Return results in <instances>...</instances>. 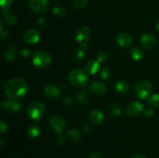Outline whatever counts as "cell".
I'll return each instance as SVG.
<instances>
[{"label": "cell", "instance_id": "d6986e66", "mask_svg": "<svg viewBox=\"0 0 159 158\" xmlns=\"http://www.w3.org/2000/svg\"><path fill=\"white\" fill-rule=\"evenodd\" d=\"M16 50V45L13 44V43L9 44V46H7L4 54V59L6 60V61H13L14 59H15Z\"/></svg>", "mask_w": 159, "mask_h": 158}, {"label": "cell", "instance_id": "8fae6325", "mask_svg": "<svg viewBox=\"0 0 159 158\" xmlns=\"http://www.w3.org/2000/svg\"><path fill=\"white\" fill-rule=\"evenodd\" d=\"M61 90L54 84H48L43 88V94L48 99H57L61 95Z\"/></svg>", "mask_w": 159, "mask_h": 158}, {"label": "cell", "instance_id": "e0dca14e", "mask_svg": "<svg viewBox=\"0 0 159 158\" xmlns=\"http://www.w3.org/2000/svg\"><path fill=\"white\" fill-rule=\"evenodd\" d=\"M85 72L90 74H96L100 70V63L97 60H89L85 65Z\"/></svg>", "mask_w": 159, "mask_h": 158}, {"label": "cell", "instance_id": "ba28073f", "mask_svg": "<svg viewBox=\"0 0 159 158\" xmlns=\"http://www.w3.org/2000/svg\"><path fill=\"white\" fill-rule=\"evenodd\" d=\"M40 37H41V33H40V30L35 29V28H33V29H29L26 31L23 39L27 44L34 45L40 41Z\"/></svg>", "mask_w": 159, "mask_h": 158}, {"label": "cell", "instance_id": "30bf717a", "mask_svg": "<svg viewBox=\"0 0 159 158\" xmlns=\"http://www.w3.org/2000/svg\"><path fill=\"white\" fill-rule=\"evenodd\" d=\"M29 6L34 12L42 13L48 10L49 3L48 0H29Z\"/></svg>", "mask_w": 159, "mask_h": 158}, {"label": "cell", "instance_id": "f546056e", "mask_svg": "<svg viewBox=\"0 0 159 158\" xmlns=\"http://www.w3.org/2000/svg\"><path fill=\"white\" fill-rule=\"evenodd\" d=\"M12 2L13 0H0V5H1L2 10L4 12V11H7L8 9L11 6V5L12 4Z\"/></svg>", "mask_w": 159, "mask_h": 158}, {"label": "cell", "instance_id": "3957f363", "mask_svg": "<svg viewBox=\"0 0 159 158\" xmlns=\"http://www.w3.org/2000/svg\"><path fill=\"white\" fill-rule=\"evenodd\" d=\"M68 80L75 87L83 88L87 85L89 76L85 71L80 69H74L68 74Z\"/></svg>", "mask_w": 159, "mask_h": 158}, {"label": "cell", "instance_id": "6da1fadb", "mask_svg": "<svg viewBox=\"0 0 159 158\" xmlns=\"http://www.w3.org/2000/svg\"><path fill=\"white\" fill-rule=\"evenodd\" d=\"M3 90L8 99L19 101L28 95L30 89L26 81L20 77H13L5 84Z\"/></svg>", "mask_w": 159, "mask_h": 158}, {"label": "cell", "instance_id": "d4e9b609", "mask_svg": "<svg viewBox=\"0 0 159 158\" xmlns=\"http://www.w3.org/2000/svg\"><path fill=\"white\" fill-rule=\"evenodd\" d=\"M52 11L54 15L58 18H63L67 15V10L63 6H55Z\"/></svg>", "mask_w": 159, "mask_h": 158}, {"label": "cell", "instance_id": "4dcf8cb0", "mask_svg": "<svg viewBox=\"0 0 159 158\" xmlns=\"http://www.w3.org/2000/svg\"><path fill=\"white\" fill-rule=\"evenodd\" d=\"M100 76L102 79H104V80H108L110 77V76H111V72H110V69H109L108 68L104 67L100 71Z\"/></svg>", "mask_w": 159, "mask_h": 158}, {"label": "cell", "instance_id": "f1b7e54d", "mask_svg": "<svg viewBox=\"0 0 159 158\" xmlns=\"http://www.w3.org/2000/svg\"><path fill=\"white\" fill-rule=\"evenodd\" d=\"M89 0H73L74 6L77 9H82L87 6Z\"/></svg>", "mask_w": 159, "mask_h": 158}, {"label": "cell", "instance_id": "1f68e13d", "mask_svg": "<svg viewBox=\"0 0 159 158\" xmlns=\"http://www.w3.org/2000/svg\"><path fill=\"white\" fill-rule=\"evenodd\" d=\"M72 99H71L70 96H65L62 99V104H63L64 106L67 107V108H69L72 105Z\"/></svg>", "mask_w": 159, "mask_h": 158}, {"label": "cell", "instance_id": "836d02e7", "mask_svg": "<svg viewBox=\"0 0 159 158\" xmlns=\"http://www.w3.org/2000/svg\"><path fill=\"white\" fill-rule=\"evenodd\" d=\"M7 124L6 123L3 119H1L0 120V134L1 135H4L5 133L7 131Z\"/></svg>", "mask_w": 159, "mask_h": 158}, {"label": "cell", "instance_id": "9c48e42d", "mask_svg": "<svg viewBox=\"0 0 159 158\" xmlns=\"http://www.w3.org/2000/svg\"><path fill=\"white\" fill-rule=\"evenodd\" d=\"M89 91L93 95L96 97H102L107 92V89L106 85L102 82L99 81H94L91 82L89 85Z\"/></svg>", "mask_w": 159, "mask_h": 158}, {"label": "cell", "instance_id": "7c38bea8", "mask_svg": "<svg viewBox=\"0 0 159 158\" xmlns=\"http://www.w3.org/2000/svg\"><path fill=\"white\" fill-rule=\"evenodd\" d=\"M141 45L145 50H152L156 45V37L152 33H147L142 35L141 39Z\"/></svg>", "mask_w": 159, "mask_h": 158}, {"label": "cell", "instance_id": "d6a6232c", "mask_svg": "<svg viewBox=\"0 0 159 158\" xmlns=\"http://www.w3.org/2000/svg\"><path fill=\"white\" fill-rule=\"evenodd\" d=\"M96 60L99 62V63H103V62L107 61V53L103 52H99L97 55V59Z\"/></svg>", "mask_w": 159, "mask_h": 158}, {"label": "cell", "instance_id": "2e32d148", "mask_svg": "<svg viewBox=\"0 0 159 158\" xmlns=\"http://www.w3.org/2000/svg\"><path fill=\"white\" fill-rule=\"evenodd\" d=\"M1 107L11 112H18L22 108L21 105L19 102L12 99L3 101L1 104Z\"/></svg>", "mask_w": 159, "mask_h": 158}, {"label": "cell", "instance_id": "4316f807", "mask_svg": "<svg viewBox=\"0 0 159 158\" xmlns=\"http://www.w3.org/2000/svg\"><path fill=\"white\" fill-rule=\"evenodd\" d=\"M85 50H86V49L82 47V46H80L79 48H78V49L75 50V54H74L75 60L77 62L82 61V60L85 58Z\"/></svg>", "mask_w": 159, "mask_h": 158}, {"label": "cell", "instance_id": "83f0119b", "mask_svg": "<svg viewBox=\"0 0 159 158\" xmlns=\"http://www.w3.org/2000/svg\"><path fill=\"white\" fill-rule=\"evenodd\" d=\"M77 100L82 105H85L89 101L88 93L85 89H82L77 95Z\"/></svg>", "mask_w": 159, "mask_h": 158}, {"label": "cell", "instance_id": "5b68a950", "mask_svg": "<svg viewBox=\"0 0 159 158\" xmlns=\"http://www.w3.org/2000/svg\"><path fill=\"white\" fill-rule=\"evenodd\" d=\"M152 91V85L149 81L143 80L138 82L134 88L135 95L140 99H145L149 97Z\"/></svg>", "mask_w": 159, "mask_h": 158}, {"label": "cell", "instance_id": "d590c367", "mask_svg": "<svg viewBox=\"0 0 159 158\" xmlns=\"http://www.w3.org/2000/svg\"><path fill=\"white\" fill-rule=\"evenodd\" d=\"M144 114L147 117H152L155 115V111L152 108H147L144 110Z\"/></svg>", "mask_w": 159, "mask_h": 158}, {"label": "cell", "instance_id": "5bb4252c", "mask_svg": "<svg viewBox=\"0 0 159 158\" xmlns=\"http://www.w3.org/2000/svg\"><path fill=\"white\" fill-rule=\"evenodd\" d=\"M126 112L129 116H139L144 112V105L140 102H133L129 104L126 108Z\"/></svg>", "mask_w": 159, "mask_h": 158}, {"label": "cell", "instance_id": "ac0fdd59", "mask_svg": "<svg viewBox=\"0 0 159 158\" xmlns=\"http://www.w3.org/2000/svg\"><path fill=\"white\" fill-rule=\"evenodd\" d=\"M2 21L7 26H14L16 23L17 19L16 15L9 11H4L2 16Z\"/></svg>", "mask_w": 159, "mask_h": 158}, {"label": "cell", "instance_id": "44dd1931", "mask_svg": "<svg viewBox=\"0 0 159 158\" xmlns=\"http://www.w3.org/2000/svg\"><path fill=\"white\" fill-rule=\"evenodd\" d=\"M115 89L118 93L126 94L129 91V84L126 81L120 80L117 81L115 85Z\"/></svg>", "mask_w": 159, "mask_h": 158}, {"label": "cell", "instance_id": "52a82bcc", "mask_svg": "<svg viewBox=\"0 0 159 158\" xmlns=\"http://www.w3.org/2000/svg\"><path fill=\"white\" fill-rule=\"evenodd\" d=\"M49 125L54 132L61 134V133H62L66 128L67 122L61 116H54L50 119Z\"/></svg>", "mask_w": 159, "mask_h": 158}, {"label": "cell", "instance_id": "74e56055", "mask_svg": "<svg viewBox=\"0 0 159 158\" xmlns=\"http://www.w3.org/2000/svg\"><path fill=\"white\" fill-rule=\"evenodd\" d=\"M22 57H28L30 56V50L28 49H25L23 50V51H22Z\"/></svg>", "mask_w": 159, "mask_h": 158}, {"label": "cell", "instance_id": "484cf974", "mask_svg": "<svg viewBox=\"0 0 159 158\" xmlns=\"http://www.w3.org/2000/svg\"><path fill=\"white\" fill-rule=\"evenodd\" d=\"M148 104L151 108H158L159 107V94H153L149 96L148 99Z\"/></svg>", "mask_w": 159, "mask_h": 158}, {"label": "cell", "instance_id": "b9f144b4", "mask_svg": "<svg viewBox=\"0 0 159 158\" xmlns=\"http://www.w3.org/2000/svg\"><path fill=\"white\" fill-rule=\"evenodd\" d=\"M155 28H156V29H158V30H159V21L156 23V25H155Z\"/></svg>", "mask_w": 159, "mask_h": 158}, {"label": "cell", "instance_id": "7a4b0ae2", "mask_svg": "<svg viewBox=\"0 0 159 158\" xmlns=\"http://www.w3.org/2000/svg\"><path fill=\"white\" fill-rule=\"evenodd\" d=\"M45 105L40 101H33L30 102L26 107L27 116L34 122H39L42 120L45 116Z\"/></svg>", "mask_w": 159, "mask_h": 158}, {"label": "cell", "instance_id": "f35d334b", "mask_svg": "<svg viewBox=\"0 0 159 158\" xmlns=\"http://www.w3.org/2000/svg\"><path fill=\"white\" fill-rule=\"evenodd\" d=\"M88 158H102V156L97 153H93L88 156Z\"/></svg>", "mask_w": 159, "mask_h": 158}, {"label": "cell", "instance_id": "8992f818", "mask_svg": "<svg viewBox=\"0 0 159 158\" xmlns=\"http://www.w3.org/2000/svg\"><path fill=\"white\" fill-rule=\"evenodd\" d=\"M90 38V30L88 26H81L78 28L75 33V39L78 43L81 45V46L88 49L89 40Z\"/></svg>", "mask_w": 159, "mask_h": 158}, {"label": "cell", "instance_id": "4fadbf2b", "mask_svg": "<svg viewBox=\"0 0 159 158\" xmlns=\"http://www.w3.org/2000/svg\"><path fill=\"white\" fill-rule=\"evenodd\" d=\"M116 41L121 47H129L133 43V38L130 34L126 32H121L116 36Z\"/></svg>", "mask_w": 159, "mask_h": 158}, {"label": "cell", "instance_id": "ffe728a7", "mask_svg": "<svg viewBox=\"0 0 159 158\" xmlns=\"http://www.w3.org/2000/svg\"><path fill=\"white\" fill-rule=\"evenodd\" d=\"M41 131V127L38 124H33L28 128L27 135L30 138H37L40 136Z\"/></svg>", "mask_w": 159, "mask_h": 158}, {"label": "cell", "instance_id": "603a6c76", "mask_svg": "<svg viewBox=\"0 0 159 158\" xmlns=\"http://www.w3.org/2000/svg\"><path fill=\"white\" fill-rule=\"evenodd\" d=\"M130 54L131 58L134 60L139 61L144 57V52L139 47H133L130 51Z\"/></svg>", "mask_w": 159, "mask_h": 158}, {"label": "cell", "instance_id": "9a60e30c", "mask_svg": "<svg viewBox=\"0 0 159 158\" xmlns=\"http://www.w3.org/2000/svg\"><path fill=\"white\" fill-rule=\"evenodd\" d=\"M89 120L93 125H99L103 122L104 115L99 108H93L89 113Z\"/></svg>", "mask_w": 159, "mask_h": 158}, {"label": "cell", "instance_id": "ab89813d", "mask_svg": "<svg viewBox=\"0 0 159 158\" xmlns=\"http://www.w3.org/2000/svg\"><path fill=\"white\" fill-rule=\"evenodd\" d=\"M38 23L39 24L41 25V26H43V25L46 23V20H45V19L43 18V17H41V18H40L38 20Z\"/></svg>", "mask_w": 159, "mask_h": 158}, {"label": "cell", "instance_id": "7402d4cb", "mask_svg": "<svg viewBox=\"0 0 159 158\" xmlns=\"http://www.w3.org/2000/svg\"><path fill=\"white\" fill-rule=\"evenodd\" d=\"M67 136H68V139L72 143L79 142L81 139V133L76 129H70L67 133Z\"/></svg>", "mask_w": 159, "mask_h": 158}, {"label": "cell", "instance_id": "60d3db41", "mask_svg": "<svg viewBox=\"0 0 159 158\" xmlns=\"http://www.w3.org/2000/svg\"><path fill=\"white\" fill-rule=\"evenodd\" d=\"M132 158H147L145 156H144V155H141V154H138V155H135V156H134Z\"/></svg>", "mask_w": 159, "mask_h": 158}, {"label": "cell", "instance_id": "e575fe53", "mask_svg": "<svg viewBox=\"0 0 159 158\" xmlns=\"http://www.w3.org/2000/svg\"><path fill=\"white\" fill-rule=\"evenodd\" d=\"M56 143H57L58 145L62 146L66 143V139H65V137L63 135L59 134L58 136H57V138H56Z\"/></svg>", "mask_w": 159, "mask_h": 158}, {"label": "cell", "instance_id": "cb8c5ba5", "mask_svg": "<svg viewBox=\"0 0 159 158\" xmlns=\"http://www.w3.org/2000/svg\"><path fill=\"white\" fill-rule=\"evenodd\" d=\"M108 110L110 114L114 116V117L119 116L121 114L120 106L118 104H116V102H112V103H110L108 106Z\"/></svg>", "mask_w": 159, "mask_h": 158}, {"label": "cell", "instance_id": "8d00e7d4", "mask_svg": "<svg viewBox=\"0 0 159 158\" xmlns=\"http://www.w3.org/2000/svg\"><path fill=\"white\" fill-rule=\"evenodd\" d=\"M9 36V33L6 32V31H3V29H2V30H1V38L3 40L8 39Z\"/></svg>", "mask_w": 159, "mask_h": 158}, {"label": "cell", "instance_id": "277c9868", "mask_svg": "<svg viewBox=\"0 0 159 158\" xmlns=\"http://www.w3.org/2000/svg\"><path fill=\"white\" fill-rule=\"evenodd\" d=\"M51 56L44 51H35L33 54V64L39 69H44L49 67L51 64Z\"/></svg>", "mask_w": 159, "mask_h": 158}]
</instances>
